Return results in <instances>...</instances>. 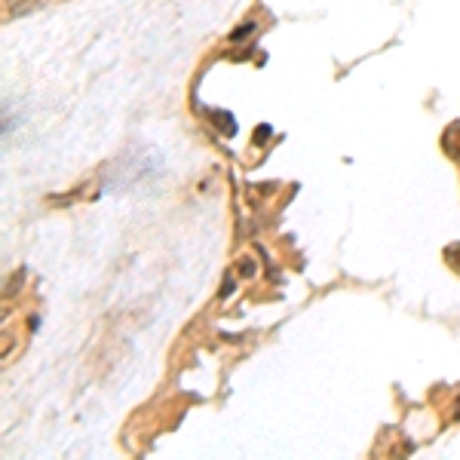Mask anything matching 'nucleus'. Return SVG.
<instances>
[{
  "label": "nucleus",
  "mask_w": 460,
  "mask_h": 460,
  "mask_svg": "<svg viewBox=\"0 0 460 460\" xmlns=\"http://www.w3.org/2000/svg\"><path fill=\"white\" fill-rule=\"evenodd\" d=\"M209 120H212L225 135H236V120L227 114V111H209Z\"/></svg>",
  "instance_id": "obj_1"
}]
</instances>
